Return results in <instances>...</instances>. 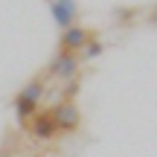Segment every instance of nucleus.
Listing matches in <instances>:
<instances>
[{"instance_id": "f257e3e1", "label": "nucleus", "mask_w": 157, "mask_h": 157, "mask_svg": "<svg viewBox=\"0 0 157 157\" xmlns=\"http://www.w3.org/2000/svg\"><path fill=\"white\" fill-rule=\"evenodd\" d=\"M44 90H47V84H44V78H29L26 84H23L21 90L15 93V99H12V111H15V117L21 119L23 125L29 122V119L35 117V113L41 111V102H44Z\"/></svg>"}, {"instance_id": "f03ea898", "label": "nucleus", "mask_w": 157, "mask_h": 157, "mask_svg": "<svg viewBox=\"0 0 157 157\" xmlns=\"http://www.w3.org/2000/svg\"><path fill=\"white\" fill-rule=\"evenodd\" d=\"M52 119H56L58 134H76L82 128V111H78L76 99H58L56 105L50 108Z\"/></svg>"}, {"instance_id": "7ed1b4c3", "label": "nucleus", "mask_w": 157, "mask_h": 157, "mask_svg": "<svg viewBox=\"0 0 157 157\" xmlns=\"http://www.w3.org/2000/svg\"><path fill=\"white\" fill-rule=\"evenodd\" d=\"M78 67H82V61H78L76 52H64V50H58L56 56L50 58V67H47V73L56 78V82L67 84V82H76Z\"/></svg>"}, {"instance_id": "20e7f679", "label": "nucleus", "mask_w": 157, "mask_h": 157, "mask_svg": "<svg viewBox=\"0 0 157 157\" xmlns=\"http://www.w3.org/2000/svg\"><path fill=\"white\" fill-rule=\"evenodd\" d=\"M23 128H26V134L32 137L35 143H50V140H56V137H58L56 119H52L50 111H38L26 125H23Z\"/></svg>"}, {"instance_id": "39448f33", "label": "nucleus", "mask_w": 157, "mask_h": 157, "mask_svg": "<svg viewBox=\"0 0 157 157\" xmlns=\"http://www.w3.org/2000/svg\"><path fill=\"white\" fill-rule=\"evenodd\" d=\"M93 29H87V26H78V23H73V26H67L61 35H58V50H64V52H82V47L87 44L90 38H93Z\"/></svg>"}, {"instance_id": "423d86ee", "label": "nucleus", "mask_w": 157, "mask_h": 157, "mask_svg": "<svg viewBox=\"0 0 157 157\" xmlns=\"http://www.w3.org/2000/svg\"><path fill=\"white\" fill-rule=\"evenodd\" d=\"M50 15L56 21L58 32H64L67 26H73L78 17V3L76 0H50Z\"/></svg>"}, {"instance_id": "0eeeda50", "label": "nucleus", "mask_w": 157, "mask_h": 157, "mask_svg": "<svg viewBox=\"0 0 157 157\" xmlns=\"http://www.w3.org/2000/svg\"><path fill=\"white\" fill-rule=\"evenodd\" d=\"M102 50H105V44H102V41L93 35V38H90L87 44L82 47V52H78V61H93V58L102 56Z\"/></svg>"}, {"instance_id": "6e6552de", "label": "nucleus", "mask_w": 157, "mask_h": 157, "mask_svg": "<svg viewBox=\"0 0 157 157\" xmlns=\"http://www.w3.org/2000/svg\"><path fill=\"white\" fill-rule=\"evenodd\" d=\"M76 93H78V84L76 82H67V96H64V99H73Z\"/></svg>"}, {"instance_id": "1a4fd4ad", "label": "nucleus", "mask_w": 157, "mask_h": 157, "mask_svg": "<svg viewBox=\"0 0 157 157\" xmlns=\"http://www.w3.org/2000/svg\"><path fill=\"white\" fill-rule=\"evenodd\" d=\"M151 21H154V23H157V12H154V15H151Z\"/></svg>"}, {"instance_id": "9d476101", "label": "nucleus", "mask_w": 157, "mask_h": 157, "mask_svg": "<svg viewBox=\"0 0 157 157\" xmlns=\"http://www.w3.org/2000/svg\"><path fill=\"white\" fill-rule=\"evenodd\" d=\"M0 157H6V151H0Z\"/></svg>"}, {"instance_id": "9b49d317", "label": "nucleus", "mask_w": 157, "mask_h": 157, "mask_svg": "<svg viewBox=\"0 0 157 157\" xmlns=\"http://www.w3.org/2000/svg\"><path fill=\"white\" fill-rule=\"evenodd\" d=\"M47 3H50V0H47Z\"/></svg>"}]
</instances>
